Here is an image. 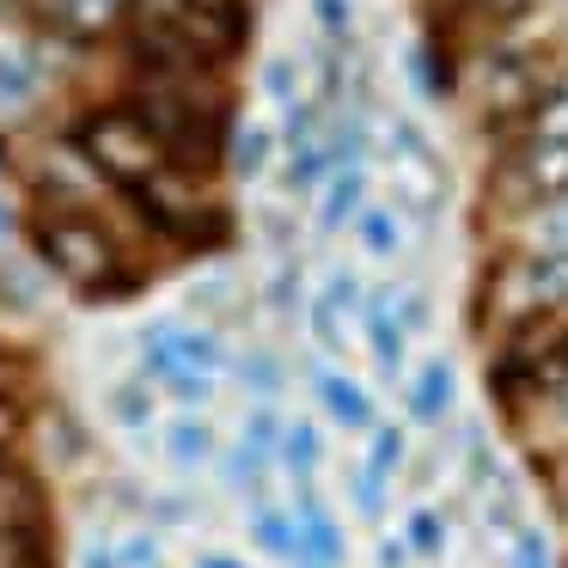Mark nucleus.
<instances>
[{"label": "nucleus", "instance_id": "obj_1", "mask_svg": "<svg viewBox=\"0 0 568 568\" xmlns=\"http://www.w3.org/2000/svg\"><path fill=\"white\" fill-rule=\"evenodd\" d=\"M74 148L92 172H104L111 184H123L129 196L153 190L160 178L178 172L172 148L153 135V123L135 111V104H104V111H87L74 123Z\"/></svg>", "mask_w": 568, "mask_h": 568}, {"label": "nucleus", "instance_id": "obj_2", "mask_svg": "<svg viewBox=\"0 0 568 568\" xmlns=\"http://www.w3.org/2000/svg\"><path fill=\"white\" fill-rule=\"evenodd\" d=\"M31 245H38L43 270L62 275L68 287H80V294H116V275H123V245H116V233L99 221L92 209H74V202H55V209L38 214V226H31Z\"/></svg>", "mask_w": 568, "mask_h": 568}, {"label": "nucleus", "instance_id": "obj_3", "mask_svg": "<svg viewBox=\"0 0 568 568\" xmlns=\"http://www.w3.org/2000/svg\"><path fill=\"white\" fill-rule=\"evenodd\" d=\"M379 153H385V178H392V202L409 221H434L446 209V160L428 135H422L416 116H392L379 129Z\"/></svg>", "mask_w": 568, "mask_h": 568}, {"label": "nucleus", "instance_id": "obj_4", "mask_svg": "<svg viewBox=\"0 0 568 568\" xmlns=\"http://www.w3.org/2000/svg\"><path fill=\"white\" fill-rule=\"evenodd\" d=\"M495 202L507 214H538L550 202H568V141H507V153L495 160Z\"/></svg>", "mask_w": 568, "mask_h": 568}, {"label": "nucleus", "instance_id": "obj_5", "mask_svg": "<svg viewBox=\"0 0 568 568\" xmlns=\"http://www.w3.org/2000/svg\"><path fill=\"white\" fill-rule=\"evenodd\" d=\"M226 367V336L214 324H172L160 318L141 331V379L165 385L172 373H221Z\"/></svg>", "mask_w": 568, "mask_h": 568}, {"label": "nucleus", "instance_id": "obj_6", "mask_svg": "<svg viewBox=\"0 0 568 568\" xmlns=\"http://www.w3.org/2000/svg\"><path fill=\"white\" fill-rule=\"evenodd\" d=\"M361 336H367V355H373V367H379V379H385V385H404V379H409V343H416V336L397 324L392 287H373V294H367Z\"/></svg>", "mask_w": 568, "mask_h": 568}, {"label": "nucleus", "instance_id": "obj_7", "mask_svg": "<svg viewBox=\"0 0 568 568\" xmlns=\"http://www.w3.org/2000/svg\"><path fill=\"white\" fill-rule=\"evenodd\" d=\"M312 397H318L324 422H336L343 434H373L379 428V404H373V392L348 367H318L312 373Z\"/></svg>", "mask_w": 568, "mask_h": 568}, {"label": "nucleus", "instance_id": "obj_8", "mask_svg": "<svg viewBox=\"0 0 568 568\" xmlns=\"http://www.w3.org/2000/svg\"><path fill=\"white\" fill-rule=\"evenodd\" d=\"M294 519H300V556H294V568H343L348 562L343 519L318 501V489H294Z\"/></svg>", "mask_w": 568, "mask_h": 568}, {"label": "nucleus", "instance_id": "obj_9", "mask_svg": "<svg viewBox=\"0 0 568 568\" xmlns=\"http://www.w3.org/2000/svg\"><path fill=\"white\" fill-rule=\"evenodd\" d=\"M458 404V367L446 355H428L416 373L404 379V416L409 428H440Z\"/></svg>", "mask_w": 568, "mask_h": 568}, {"label": "nucleus", "instance_id": "obj_10", "mask_svg": "<svg viewBox=\"0 0 568 568\" xmlns=\"http://www.w3.org/2000/svg\"><path fill=\"white\" fill-rule=\"evenodd\" d=\"M367 190H373V165H336L331 184L318 190V233H343V226L361 221V209H367Z\"/></svg>", "mask_w": 568, "mask_h": 568}, {"label": "nucleus", "instance_id": "obj_11", "mask_svg": "<svg viewBox=\"0 0 568 568\" xmlns=\"http://www.w3.org/2000/svg\"><path fill=\"white\" fill-rule=\"evenodd\" d=\"M43 92V55L26 38H0V111H26Z\"/></svg>", "mask_w": 568, "mask_h": 568}, {"label": "nucleus", "instance_id": "obj_12", "mask_svg": "<svg viewBox=\"0 0 568 568\" xmlns=\"http://www.w3.org/2000/svg\"><path fill=\"white\" fill-rule=\"evenodd\" d=\"M275 153H282V129H270L263 116H245V123H233V135H226V165H233V178H245V184L270 178Z\"/></svg>", "mask_w": 568, "mask_h": 568}, {"label": "nucleus", "instance_id": "obj_13", "mask_svg": "<svg viewBox=\"0 0 568 568\" xmlns=\"http://www.w3.org/2000/svg\"><path fill=\"white\" fill-rule=\"evenodd\" d=\"M355 239L373 263H392V257H404V245H409V214L397 209V202H367L361 221H355Z\"/></svg>", "mask_w": 568, "mask_h": 568}, {"label": "nucleus", "instance_id": "obj_14", "mask_svg": "<svg viewBox=\"0 0 568 568\" xmlns=\"http://www.w3.org/2000/svg\"><path fill=\"white\" fill-rule=\"evenodd\" d=\"M214 453H221V434H214V422L202 409H184V416L165 422V458L178 470H202Z\"/></svg>", "mask_w": 568, "mask_h": 568}, {"label": "nucleus", "instance_id": "obj_15", "mask_svg": "<svg viewBox=\"0 0 568 568\" xmlns=\"http://www.w3.org/2000/svg\"><path fill=\"white\" fill-rule=\"evenodd\" d=\"M324 465V428L312 416H287V434H282V470L294 477V489H312Z\"/></svg>", "mask_w": 568, "mask_h": 568}, {"label": "nucleus", "instance_id": "obj_16", "mask_svg": "<svg viewBox=\"0 0 568 568\" xmlns=\"http://www.w3.org/2000/svg\"><path fill=\"white\" fill-rule=\"evenodd\" d=\"M245 531H251V544H257L263 556H275V562H287V568H294V556H300V519L287 514V507H275V501L251 507Z\"/></svg>", "mask_w": 568, "mask_h": 568}, {"label": "nucleus", "instance_id": "obj_17", "mask_svg": "<svg viewBox=\"0 0 568 568\" xmlns=\"http://www.w3.org/2000/svg\"><path fill=\"white\" fill-rule=\"evenodd\" d=\"M104 409H111V422L123 434H148L153 422H160V385L153 379H123V385H111V397H104Z\"/></svg>", "mask_w": 568, "mask_h": 568}, {"label": "nucleus", "instance_id": "obj_18", "mask_svg": "<svg viewBox=\"0 0 568 568\" xmlns=\"http://www.w3.org/2000/svg\"><path fill=\"white\" fill-rule=\"evenodd\" d=\"M50 19L68 38H104L116 19H129V0H50Z\"/></svg>", "mask_w": 568, "mask_h": 568}, {"label": "nucleus", "instance_id": "obj_19", "mask_svg": "<svg viewBox=\"0 0 568 568\" xmlns=\"http://www.w3.org/2000/svg\"><path fill=\"white\" fill-rule=\"evenodd\" d=\"M13 526H38V483L19 465H0V531Z\"/></svg>", "mask_w": 568, "mask_h": 568}, {"label": "nucleus", "instance_id": "obj_20", "mask_svg": "<svg viewBox=\"0 0 568 568\" xmlns=\"http://www.w3.org/2000/svg\"><path fill=\"white\" fill-rule=\"evenodd\" d=\"M239 385H245L257 404H275V397H282V385H287L282 355H275V348H245V355H239Z\"/></svg>", "mask_w": 568, "mask_h": 568}, {"label": "nucleus", "instance_id": "obj_21", "mask_svg": "<svg viewBox=\"0 0 568 568\" xmlns=\"http://www.w3.org/2000/svg\"><path fill=\"white\" fill-rule=\"evenodd\" d=\"M306 62H300V55H270V62H263V99L275 104V111H294L300 99H306Z\"/></svg>", "mask_w": 568, "mask_h": 568}, {"label": "nucleus", "instance_id": "obj_22", "mask_svg": "<svg viewBox=\"0 0 568 568\" xmlns=\"http://www.w3.org/2000/svg\"><path fill=\"white\" fill-rule=\"evenodd\" d=\"M270 465L275 458H263V453H251V446H233L226 453V489H239V495H251V507H263L270 501Z\"/></svg>", "mask_w": 568, "mask_h": 568}, {"label": "nucleus", "instance_id": "obj_23", "mask_svg": "<svg viewBox=\"0 0 568 568\" xmlns=\"http://www.w3.org/2000/svg\"><path fill=\"white\" fill-rule=\"evenodd\" d=\"M404 538H409V550L422 556V562H434V556H446V544H453V526H446V507H409V519H404Z\"/></svg>", "mask_w": 568, "mask_h": 568}, {"label": "nucleus", "instance_id": "obj_24", "mask_svg": "<svg viewBox=\"0 0 568 568\" xmlns=\"http://www.w3.org/2000/svg\"><path fill=\"white\" fill-rule=\"evenodd\" d=\"M409 458V422H379V428L367 434V453H361V465L379 470V477H397Z\"/></svg>", "mask_w": 568, "mask_h": 568}, {"label": "nucleus", "instance_id": "obj_25", "mask_svg": "<svg viewBox=\"0 0 568 568\" xmlns=\"http://www.w3.org/2000/svg\"><path fill=\"white\" fill-rule=\"evenodd\" d=\"M519 233H526V251L568 257V202H550V209L526 214V221H519Z\"/></svg>", "mask_w": 568, "mask_h": 568}, {"label": "nucleus", "instance_id": "obj_26", "mask_svg": "<svg viewBox=\"0 0 568 568\" xmlns=\"http://www.w3.org/2000/svg\"><path fill=\"white\" fill-rule=\"evenodd\" d=\"M526 135H538V141H568V74L538 99V111L526 116V129H519L514 141H526Z\"/></svg>", "mask_w": 568, "mask_h": 568}, {"label": "nucleus", "instance_id": "obj_27", "mask_svg": "<svg viewBox=\"0 0 568 568\" xmlns=\"http://www.w3.org/2000/svg\"><path fill=\"white\" fill-rule=\"evenodd\" d=\"M282 434H287V416L275 404H251L245 409V428H239V446H251V453L263 458H282Z\"/></svg>", "mask_w": 568, "mask_h": 568}, {"label": "nucleus", "instance_id": "obj_28", "mask_svg": "<svg viewBox=\"0 0 568 568\" xmlns=\"http://www.w3.org/2000/svg\"><path fill=\"white\" fill-rule=\"evenodd\" d=\"M306 331H312V343H318V355L343 361V348H348V318H343V312H336L324 294L306 300Z\"/></svg>", "mask_w": 568, "mask_h": 568}, {"label": "nucleus", "instance_id": "obj_29", "mask_svg": "<svg viewBox=\"0 0 568 568\" xmlns=\"http://www.w3.org/2000/svg\"><path fill=\"white\" fill-rule=\"evenodd\" d=\"M306 7H312V26H318L324 43L355 50V0H306Z\"/></svg>", "mask_w": 568, "mask_h": 568}, {"label": "nucleus", "instance_id": "obj_30", "mask_svg": "<svg viewBox=\"0 0 568 568\" xmlns=\"http://www.w3.org/2000/svg\"><path fill=\"white\" fill-rule=\"evenodd\" d=\"M263 294H270L275 312H294L300 300H306V270H300V257H275L270 275H263Z\"/></svg>", "mask_w": 568, "mask_h": 568}, {"label": "nucleus", "instance_id": "obj_31", "mask_svg": "<svg viewBox=\"0 0 568 568\" xmlns=\"http://www.w3.org/2000/svg\"><path fill=\"white\" fill-rule=\"evenodd\" d=\"M507 568H556L544 526H519L514 538H507Z\"/></svg>", "mask_w": 568, "mask_h": 568}, {"label": "nucleus", "instance_id": "obj_32", "mask_svg": "<svg viewBox=\"0 0 568 568\" xmlns=\"http://www.w3.org/2000/svg\"><path fill=\"white\" fill-rule=\"evenodd\" d=\"M348 495H355V514H361V519H379V514H385V495H392V477H379V470L355 465V477H348Z\"/></svg>", "mask_w": 568, "mask_h": 568}, {"label": "nucleus", "instance_id": "obj_33", "mask_svg": "<svg viewBox=\"0 0 568 568\" xmlns=\"http://www.w3.org/2000/svg\"><path fill=\"white\" fill-rule=\"evenodd\" d=\"M392 306H397V324H404L409 336H422L434 324V300L422 294V287H397L392 282Z\"/></svg>", "mask_w": 568, "mask_h": 568}, {"label": "nucleus", "instance_id": "obj_34", "mask_svg": "<svg viewBox=\"0 0 568 568\" xmlns=\"http://www.w3.org/2000/svg\"><path fill=\"white\" fill-rule=\"evenodd\" d=\"M214 379H221V373H172L160 392H172L184 409H196V404H209V397H214Z\"/></svg>", "mask_w": 568, "mask_h": 568}, {"label": "nucleus", "instance_id": "obj_35", "mask_svg": "<svg viewBox=\"0 0 568 568\" xmlns=\"http://www.w3.org/2000/svg\"><path fill=\"white\" fill-rule=\"evenodd\" d=\"M116 562L123 568H160V538H153V531H129V538H116Z\"/></svg>", "mask_w": 568, "mask_h": 568}, {"label": "nucleus", "instance_id": "obj_36", "mask_svg": "<svg viewBox=\"0 0 568 568\" xmlns=\"http://www.w3.org/2000/svg\"><path fill=\"white\" fill-rule=\"evenodd\" d=\"M19 434H26V409H19L13 397L0 392V458H7V446H13Z\"/></svg>", "mask_w": 568, "mask_h": 568}, {"label": "nucleus", "instance_id": "obj_37", "mask_svg": "<svg viewBox=\"0 0 568 568\" xmlns=\"http://www.w3.org/2000/svg\"><path fill=\"white\" fill-rule=\"evenodd\" d=\"M373 562H379V568H409V562H416V550H409V538L397 531V538H379V556H373Z\"/></svg>", "mask_w": 568, "mask_h": 568}, {"label": "nucleus", "instance_id": "obj_38", "mask_svg": "<svg viewBox=\"0 0 568 568\" xmlns=\"http://www.w3.org/2000/svg\"><path fill=\"white\" fill-rule=\"evenodd\" d=\"M80 568H123L116 562V544H92V550L80 556Z\"/></svg>", "mask_w": 568, "mask_h": 568}, {"label": "nucleus", "instance_id": "obj_39", "mask_svg": "<svg viewBox=\"0 0 568 568\" xmlns=\"http://www.w3.org/2000/svg\"><path fill=\"white\" fill-rule=\"evenodd\" d=\"M196 568H245L239 556H226V550H209V556H196Z\"/></svg>", "mask_w": 568, "mask_h": 568}, {"label": "nucleus", "instance_id": "obj_40", "mask_svg": "<svg viewBox=\"0 0 568 568\" xmlns=\"http://www.w3.org/2000/svg\"><path fill=\"white\" fill-rule=\"evenodd\" d=\"M7 239H13V214H7V202H0V251H7Z\"/></svg>", "mask_w": 568, "mask_h": 568}, {"label": "nucleus", "instance_id": "obj_41", "mask_svg": "<svg viewBox=\"0 0 568 568\" xmlns=\"http://www.w3.org/2000/svg\"><path fill=\"white\" fill-rule=\"evenodd\" d=\"M550 404H556V416H562V428H568V392H562V397H550Z\"/></svg>", "mask_w": 568, "mask_h": 568}, {"label": "nucleus", "instance_id": "obj_42", "mask_svg": "<svg viewBox=\"0 0 568 568\" xmlns=\"http://www.w3.org/2000/svg\"><path fill=\"white\" fill-rule=\"evenodd\" d=\"M13 7H19V0H0V13H13Z\"/></svg>", "mask_w": 568, "mask_h": 568}]
</instances>
